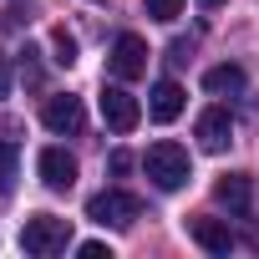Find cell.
<instances>
[{
	"instance_id": "1",
	"label": "cell",
	"mask_w": 259,
	"mask_h": 259,
	"mask_svg": "<svg viewBox=\"0 0 259 259\" xmlns=\"http://www.w3.org/2000/svg\"><path fill=\"white\" fill-rule=\"evenodd\" d=\"M143 173L163 188V193H178L188 178H193V163H188V148H178V143H153L148 153H143Z\"/></svg>"
},
{
	"instance_id": "2",
	"label": "cell",
	"mask_w": 259,
	"mask_h": 259,
	"mask_svg": "<svg viewBox=\"0 0 259 259\" xmlns=\"http://www.w3.org/2000/svg\"><path fill=\"white\" fill-rule=\"evenodd\" d=\"M71 244V219H56V213H31L26 229H21V249L36 254V259H51Z\"/></svg>"
},
{
	"instance_id": "3",
	"label": "cell",
	"mask_w": 259,
	"mask_h": 259,
	"mask_svg": "<svg viewBox=\"0 0 259 259\" xmlns=\"http://www.w3.org/2000/svg\"><path fill=\"white\" fill-rule=\"evenodd\" d=\"M87 219L102 224V229H133L143 219V198L122 193V188H107V193H92L87 198Z\"/></svg>"
},
{
	"instance_id": "4",
	"label": "cell",
	"mask_w": 259,
	"mask_h": 259,
	"mask_svg": "<svg viewBox=\"0 0 259 259\" xmlns=\"http://www.w3.org/2000/svg\"><path fill=\"white\" fill-rule=\"evenodd\" d=\"M107 66H112V76H117V81H138V76L148 71V41H143V36H133V31H122V36L112 41Z\"/></svg>"
},
{
	"instance_id": "5",
	"label": "cell",
	"mask_w": 259,
	"mask_h": 259,
	"mask_svg": "<svg viewBox=\"0 0 259 259\" xmlns=\"http://www.w3.org/2000/svg\"><path fill=\"white\" fill-rule=\"evenodd\" d=\"M102 122L112 127V133H133V127L143 122V107L133 92H122V87H102Z\"/></svg>"
},
{
	"instance_id": "6",
	"label": "cell",
	"mask_w": 259,
	"mask_h": 259,
	"mask_svg": "<svg viewBox=\"0 0 259 259\" xmlns=\"http://www.w3.org/2000/svg\"><path fill=\"white\" fill-rule=\"evenodd\" d=\"M36 168H41V183H46L51 193H71V183H76V158H71L66 148H41Z\"/></svg>"
},
{
	"instance_id": "7",
	"label": "cell",
	"mask_w": 259,
	"mask_h": 259,
	"mask_svg": "<svg viewBox=\"0 0 259 259\" xmlns=\"http://www.w3.org/2000/svg\"><path fill=\"white\" fill-rule=\"evenodd\" d=\"M41 122L51 127V133H81V122H87V112H81V97H46V107H41Z\"/></svg>"
},
{
	"instance_id": "8",
	"label": "cell",
	"mask_w": 259,
	"mask_h": 259,
	"mask_svg": "<svg viewBox=\"0 0 259 259\" xmlns=\"http://www.w3.org/2000/svg\"><path fill=\"white\" fill-rule=\"evenodd\" d=\"M234 143V122H229V112L224 107H208L203 117H198V148L203 153H224Z\"/></svg>"
},
{
	"instance_id": "9",
	"label": "cell",
	"mask_w": 259,
	"mask_h": 259,
	"mask_svg": "<svg viewBox=\"0 0 259 259\" xmlns=\"http://www.w3.org/2000/svg\"><path fill=\"white\" fill-rule=\"evenodd\" d=\"M148 117L153 122H178L183 117V87L178 81H158L153 97H148Z\"/></svg>"
},
{
	"instance_id": "10",
	"label": "cell",
	"mask_w": 259,
	"mask_h": 259,
	"mask_svg": "<svg viewBox=\"0 0 259 259\" xmlns=\"http://www.w3.org/2000/svg\"><path fill=\"white\" fill-rule=\"evenodd\" d=\"M188 234H193V244L208 249V254H229V249H234V234H229L224 219H193Z\"/></svg>"
},
{
	"instance_id": "11",
	"label": "cell",
	"mask_w": 259,
	"mask_h": 259,
	"mask_svg": "<svg viewBox=\"0 0 259 259\" xmlns=\"http://www.w3.org/2000/svg\"><path fill=\"white\" fill-rule=\"evenodd\" d=\"M203 92H213V97H234V92H244V66H234V61L208 66V71H203Z\"/></svg>"
},
{
	"instance_id": "12",
	"label": "cell",
	"mask_w": 259,
	"mask_h": 259,
	"mask_svg": "<svg viewBox=\"0 0 259 259\" xmlns=\"http://www.w3.org/2000/svg\"><path fill=\"white\" fill-rule=\"evenodd\" d=\"M213 198H219L224 208H234V213H249V178H244V173L219 178V183H213Z\"/></svg>"
},
{
	"instance_id": "13",
	"label": "cell",
	"mask_w": 259,
	"mask_h": 259,
	"mask_svg": "<svg viewBox=\"0 0 259 259\" xmlns=\"http://www.w3.org/2000/svg\"><path fill=\"white\" fill-rule=\"evenodd\" d=\"M16 173H21V148L11 138H0V198L16 193Z\"/></svg>"
},
{
	"instance_id": "14",
	"label": "cell",
	"mask_w": 259,
	"mask_h": 259,
	"mask_svg": "<svg viewBox=\"0 0 259 259\" xmlns=\"http://www.w3.org/2000/svg\"><path fill=\"white\" fill-rule=\"evenodd\" d=\"M51 51H56V56H51L56 66H76V36H71L66 26H56V31H51Z\"/></svg>"
},
{
	"instance_id": "15",
	"label": "cell",
	"mask_w": 259,
	"mask_h": 259,
	"mask_svg": "<svg viewBox=\"0 0 259 259\" xmlns=\"http://www.w3.org/2000/svg\"><path fill=\"white\" fill-rule=\"evenodd\" d=\"M143 11H148L153 21H178V16H183V0H143Z\"/></svg>"
},
{
	"instance_id": "16",
	"label": "cell",
	"mask_w": 259,
	"mask_h": 259,
	"mask_svg": "<svg viewBox=\"0 0 259 259\" xmlns=\"http://www.w3.org/2000/svg\"><path fill=\"white\" fill-rule=\"evenodd\" d=\"M76 254H81V259H112V249H107L102 239H87V244H76Z\"/></svg>"
},
{
	"instance_id": "17",
	"label": "cell",
	"mask_w": 259,
	"mask_h": 259,
	"mask_svg": "<svg viewBox=\"0 0 259 259\" xmlns=\"http://www.w3.org/2000/svg\"><path fill=\"white\" fill-rule=\"evenodd\" d=\"M188 56H193V46H188V41H173V46H168V61H173V66H183Z\"/></svg>"
},
{
	"instance_id": "18",
	"label": "cell",
	"mask_w": 259,
	"mask_h": 259,
	"mask_svg": "<svg viewBox=\"0 0 259 259\" xmlns=\"http://www.w3.org/2000/svg\"><path fill=\"white\" fill-rule=\"evenodd\" d=\"M11 92V61H6V51H0V97Z\"/></svg>"
},
{
	"instance_id": "19",
	"label": "cell",
	"mask_w": 259,
	"mask_h": 259,
	"mask_svg": "<svg viewBox=\"0 0 259 259\" xmlns=\"http://www.w3.org/2000/svg\"><path fill=\"white\" fill-rule=\"evenodd\" d=\"M198 6H203V11H219V6H224V0H198Z\"/></svg>"
}]
</instances>
